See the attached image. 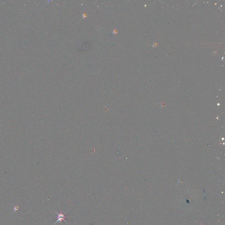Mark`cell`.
I'll return each mask as SVG.
<instances>
[{
	"label": "cell",
	"instance_id": "obj_1",
	"mask_svg": "<svg viewBox=\"0 0 225 225\" xmlns=\"http://www.w3.org/2000/svg\"><path fill=\"white\" fill-rule=\"evenodd\" d=\"M55 212H56V213L57 215V220L55 222V223H54V225L56 223H57L58 222H60L61 223H62V221H65L66 223H67V222H66L65 220V218H66V217H67V216H65V215L63 213V212H61L60 214L58 213L56 211H55Z\"/></svg>",
	"mask_w": 225,
	"mask_h": 225
}]
</instances>
